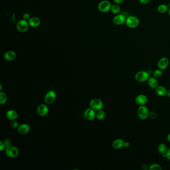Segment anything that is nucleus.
<instances>
[{
  "label": "nucleus",
  "instance_id": "a878e982",
  "mask_svg": "<svg viewBox=\"0 0 170 170\" xmlns=\"http://www.w3.org/2000/svg\"><path fill=\"white\" fill-rule=\"evenodd\" d=\"M153 75L154 77H155L157 79L159 78L163 75V71H162V70L159 69H156L153 71Z\"/></svg>",
  "mask_w": 170,
  "mask_h": 170
},
{
  "label": "nucleus",
  "instance_id": "c85d7f7f",
  "mask_svg": "<svg viewBox=\"0 0 170 170\" xmlns=\"http://www.w3.org/2000/svg\"><path fill=\"white\" fill-rule=\"evenodd\" d=\"M162 156L165 159H167L168 160H170V148L168 149L165 154L162 155Z\"/></svg>",
  "mask_w": 170,
  "mask_h": 170
},
{
  "label": "nucleus",
  "instance_id": "393cba45",
  "mask_svg": "<svg viewBox=\"0 0 170 170\" xmlns=\"http://www.w3.org/2000/svg\"><path fill=\"white\" fill-rule=\"evenodd\" d=\"M7 100V95L4 92H0V104L3 105L6 103Z\"/></svg>",
  "mask_w": 170,
  "mask_h": 170
},
{
  "label": "nucleus",
  "instance_id": "c9c22d12",
  "mask_svg": "<svg viewBox=\"0 0 170 170\" xmlns=\"http://www.w3.org/2000/svg\"><path fill=\"white\" fill-rule=\"evenodd\" d=\"M141 169L143 170H149V167L146 165H143L141 166Z\"/></svg>",
  "mask_w": 170,
  "mask_h": 170
},
{
  "label": "nucleus",
  "instance_id": "7ed1b4c3",
  "mask_svg": "<svg viewBox=\"0 0 170 170\" xmlns=\"http://www.w3.org/2000/svg\"><path fill=\"white\" fill-rule=\"evenodd\" d=\"M90 107L95 111L102 110L104 107L103 102L98 98H93L90 102Z\"/></svg>",
  "mask_w": 170,
  "mask_h": 170
},
{
  "label": "nucleus",
  "instance_id": "4be33fe9",
  "mask_svg": "<svg viewBox=\"0 0 170 170\" xmlns=\"http://www.w3.org/2000/svg\"><path fill=\"white\" fill-rule=\"evenodd\" d=\"M106 117L105 112L102 110L97 111L96 114V118L99 120H103Z\"/></svg>",
  "mask_w": 170,
  "mask_h": 170
},
{
  "label": "nucleus",
  "instance_id": "ddd939ff",
  "mask_svg": "<svg viewBox=\"0 0 170 170\" xmlns=\"http://www.w3.org/2000/svg\"><path fill=\"white\" fill-rule=\"evenodd\" d=\"M37 113L41 116H45L49 113V108L44 104H42L38 107Z\"/></svg>",
  "mask_w": 170,
  "mask_h": 170
},
{
  "label": "nucleus",
  "instance_id": "4c0bfd02",
  "mask_svg": "<svg viewBox=\"0 0 170 170\" xmlns=\"http://www.w3.org/2000/svg\"><path fill=\"white\" fill-rule=\"evenodd\" d=\"M147 71L148 72V73H149V75H151V74H153V71H152V70H151V69H149L148 71Z\"/></svg>",
  "mask_w": 170,
  "mask_h": 170
},
{
  "label": "nucleus",
  "instance_id": "6e6552de",
  "mask_svg": "<svg viewBox=\"0 0 170 170\" xmlns=\"http://www.w3.org/2000/svg\"><path fill=\"white\" fill-rule=\"evenodd\" d=\"M28 21L22 19L19 20L16 24V28L20 32H26L28 28Z\"/></svg>",
  "mask_w": 170,
  "mask_h": 170
},
{
  "label": "nucleus",
  "instance_id": "58836bf2",
  "mask_svg": "<svg viewBox=\"0 0 170 170\" xmlns=\"http://www.w3.org/2000/svg\"><path fill=\"white\" fill-rule=\"evenodd\" d=\"M167 95L168 96V97H170V89H169L167 90Z\"/></svg>",
  "mask_w": 170,
  "mask_h": 170
},
{
  "label": "nucleus",
  "instance_id": "1a4fd4ad",
  "mask_svg": "<svg viewBox=\"0 0 170 170\" xmlns=\"http://www.w3.org/2000/svg\"><path fill=\"white\" fill-rule=\"evenodd\" d=\"M148 101V98L144 94H139L136 97V103L138 105H145L147 103Z\"/></svg>",
  "mask_w": 170,
  "mask_h": 170
},
{
  "label": "nucleus",
  "instance_id": "9d476101",
  "mask_svg": "<svg viewBox=\"0 0 170 170\" xmlns=\"http://www.w3.org/2000/svg\"><path fill=\"white\" fill-rule=\"evenodd\" d=\"M96 113L95 112V110L91 108H90L85 110L84 115L86 119L89 121H91L96 118Z\"/></svg>",
  "mask_w": 170,
  "mask_h": 170
},
{
  "label": "nucleus",
  "instance_id": "cd10ccee",
  "mask_svg": "<svg viewBox=\"0 0 170 170\" xmlns=\"http://www.w3.org/2000/svg\"><path fill=\"white\" fill-rule=\"evenodd\" d=\"M149 117L150 118V119L155 120L157 117V114L155 112H150L149 115Z\"/></svg>",
  "mask_w": 170,
  "mask_h": 170
},
{
  "label": "nucleus",
  "instance_id": "2f4dec72",
  "mask_svg": "<svg viewBox=\"0 0 170 170\" xmlns=\"http://www.w3.org/2000/svg\"><path fill=\"white\" fill-rule=\"evenodd\" d=\"M6 147L5 146L4 142L2 141H0V151H3L4 150L6 149Z\"/></svg>",
  "mask_w": 170,
  "mask_h": 170
},
{
  "label": "nucleus",
  "instance_id": "9b49d317",
  "mask_svg": "<svg viewBox=\"0 0 170 170\" xmlns=\"http://www.w3.org/2000/svg\"><path fill=\"white\" fill-rule=\"evenodd\" d=\"M126 18L124 14H118L114 17L113 21L115 24L120 26L125 23Z\"/></svg>",
  "mask_w": 170,
  "mask_h": 170
},
{
  "label": "nucleus",
  "instance_id": "aec40b11",
  "mask_svg": "<svg viewBox=\"0 0 170 170\" xmlns=\"http://www.w3.org/2000/svg\"><path fill=\"white\" fill-rule=\"evenodd\" d=\"M167 90L163 86H158L156 88V93L158 96H165L167 95Z\"/></svg>",
  "mask_w": 170,
  "mask_h": 170
},
{
  "label": "nucleus",
  "instance_id": "6ab92c4d",
  "mask_svg": "<svg viewBox=\"0 0 170 170\" xmlns=\"http://www.w3.org/2000/svg\"><path fill=\"white\" fill-rule=\"evenodd\" d=\"M18 115L17 112L14 110H10L7 112V118L11 120H15L18 117Z\"/></svg>",
  "mask_w": 170,
  "mask_h": 170
},
{
  "label": "nucleus",
  "instance_id": "7c9ffc66",
  "mask_svg": "<svg viewBox=\"0 0 170 170\" xmlns=\"http://www.w3.org/2000/svg\"><path fill=\"white\" fill-rule=\"evenodd\" d=\"M3 142H4V143L5 145V146H6V147H9V146H11V145H12V141H11V140L10 139H9V138H6V139H5Z\"/></svg>",
  "mask_w": 170,
  "mask_h": 170
},
{
  "label": "nucleus",
  "instance_id": "0eeeda50",
  "mask_svg": "<svg viewBox=\"0 0 170 170\" xmlns=\"http://www.w3.org/2000/svg\"><path fill=\"white\" fill-rule=\"evenodd\" d=\"M56 94L55 93V91L53 90H50L47 92L46 94L45 95V102L47 104H51L55 102L56 99Z\"/></svg>",
  "mask_w": 170,
  "mask_h": 170
},
{
  "label": "nucleus",
  "instance_id": "20e7f679",
  "mask_svg": "<svg viewBox=\"0 0 170 170\" xmlns=\"http://www.w3.org/2000/svg\"><path fill=\"white\" fill-rule=\"evenodd\" d=\"M150 75L147 71H140L136 73L135 79L139 82H144L147 81Z\"/></svg>",
  "mask_w": 170,
  "mask_h": 170
},
{
  "label": "nucleus",
  "instance_id": "5701e85b",
  "mask_svg": "<svg viewBox=\"0 0 170 170\" xmlns=\"http://www.w3.org/2000/svg\"><path fill=\"white\" fill-rule=\"evenodd\" d=\"M157 10L160 14H164L169 11V8L166 5L161 4L158 7Z\"/></svg>",
  "mask_w": 170,
  "mask_h": 170
},
{
  "label": "nucleus",
  "instance_id": "412c9836",
  "mask_svg": "<svg viewBox=\"0 0 170 170\" xmlns=\"http://www.w3.org/2000/svg\"><path fill=\"white\" fill-rule=\"evenodd\" d=\"M157 150H158L159 153L162 155L166 153L168 150V149H167L166 144H165L164 143H160L158 145Z\"/></svg>",
  "mask_w": 170,
  "mask_h": 170
},
{
  "label": "nucleus",
  "instance_id": "2eb2a0df",
  "mask_svg": "<svg viewBox=\"0 0 170 170\" xmlns=\"http://www.w3.org/2000/svg\"><path fill=\"white\" fill-rule=\"evenodd\" d=\"M29 26L34 28H36L40 26L41 24V21L40 18L37 17L30 18V20L28 21Z\"/></svg>",
  "mask_w": 170,
  "mask_h": 170
},
{
  "label": "nucleus",
  "instance_id": "4468645a",
  "mask_svg": "<svg viewBox=\"0 0 170 170\" xmlns=\"http://www.w3.org/2000/svg\"><path fill=\"white\" fill-rule=\"evenodd\" d=\"M30 130V127L27 124H22L19 125L18 131L19 133L20 134H26L28 133Z\"/></svg>",
  "mask_w": 170,
  "mask_h": 170
},
{
  "label": "nucleus",
  "instance_id": "72a5a7b5",
  "mask_svg": "<svg viewBox=\"0 0 170 170\" xmlns=\"http://www.w3.org/2000/svg\"><path fill=\"white\" fill-rule=\"evenodd\" d=\"M151 0H139L140 2L143 4H147L150 2Z\"/></svg>",
  "mask_w": 170,
  "mask_h": 170
},
{
  "label": "nucleus",
  "instance_id": "dca6fc26",
  "mask_svg": "<svg viewBox=\"0 0 170 170\" xmlns=\"http://www.w3.org/2000/svg\"><path fill=\"white\" fill-rule=\"evenodd\" d=\"M147 81L149 86L151 88H156L159 86L158 79L154 76L149 77Z\"/></svg>",
  "mask_w": 170,
  "mask_h": 170
},
{
  "label": "nucleus",
  "instance_id": "b1692460",
  "mask_svg": "<svg viewBox=\"0 0 170 170\" xmlns=\"http://www.w3.org/2000/svg\"><path fill=\"white\" fill-rule=\"evenodd\" d=\"M110 10L111 11L112 13L114 14H118L120 12V7L118 4H117L113 5L111 6Z\"/></svg>",
  "mask_w": 170,
  "mask_h": 170
},
{
  "label": "nucleus",
  "instance_id": "423d86ee",
  "mask_svg": "<svg viewBox=\"0 0 170 170\" xmlns=\"http://www.w3.org/2000/svg\"><path fill=\"white\" fill-rule=\"evenodd\" d=\"M111 5L110 4V3L106 0H104L101 1V2H100L98 6V10L101 12L102 13L107 12L111 10Z\"/></svg>",
  "mask_w": 170,
  "mask_h": 170
},
{
  "label": "nucleus",
  "instance_id": "473e14b6",
  "mask_svg": "<svg viewBox=\"0 0 170 170\" xmlns=\"http://www.w3.org/2000/svg\"><path fill=\"white\" fill-rule=\"evenodd\" d=\"M22 18H23V19L24 20L28 21L30 18V14H28V13H26V14H24L23 15V17Z\"/></svg>",
  "mask_w": 170,
  "mask_h": 170
},
{
  "label": "nucleus",
  "instance_id": "a19ab883",
  "mask_svg": "<svg viewBox=\"0 0 170 170\" xmlns=\"http://www.w3.org/2000/svg\"><path fill=\"white\" fill-rule=\"evenodd\" d=\"M2 86L1 84H0V91H2Z\"/></svg>",
  "mask_w": 170,
  "mask_h": 170
},
{
  "label": "nucleus",
  "instance_id": "f257e3e1",
  "mask_svg": "<svg viewBox=\"0 0 170 170\" xmlns=\"http://www.w3.org/2000/svg\"><path fill=\"white\" fill-rule=\"evenodd\" d=\"M149 110L148 108L145 105L139 106L137 109V115L140 119L144 120L149 117Z\"/></svg>",
  "mask_w": 170,
  "mask_h": 170
},
{
  "label": "nucleus",
  "instance_id": "f8f14e48",
  "mask_svg": "<svg viewBox=\"0 0 170 170\" xmlns=\"http://www.w3.org/2000/svg\"><path fill=\"white\" fill-rule=\"evenodd\" d=\"M169 64V60L167 57H163L158 61L157 66L159 69L164 70L167 68Z\"/></svg>",
  "mask_w": 170,
  "mask_h": 170
},
{
  "label": "nucleus",
  "instance_id": "ea45409f",
  "mask_svg": "<svg viewBox=\"0 0 170 170\" xmlns=\"http://www.w3.org/2000/svg\"><path fill=\"white\" fill-rule=\"evenodd\" d=\"M167 140H168V142L170 143V133L167 136Z\"/></svg>",
  "mask_w": 170,
  "mask_h": 170
},
{
  "label": "nucleus",
  "instance_id": "bb28decb",
  "mask_svg": "<svg viewBox=\"0 0 170 170\" xmlns=\"http://www.w3.org/2000/svg\"><path fill=\"white\" fill-rule=\"evenodd\" d=\"M162 168L159 164H153L149 166V170H161Z\"/></svg>",
  "mask_w": 170,
  "mask_h": 170
},
{
  "label": "nucleus",
  "instance_id": "f3484780",
  "mask_svg": "<svg viewBox=\"0 0 170 170\" xmlns=\"http://www.w3.org/2000/svg\"><path fill=\"white\" fill-rule=\"evenodd\" d=\"M124 142L121 139H117L114 140L112 143V147L115 149H120L124 147Z\"/></svg>",
  "mask_w": 170,
  "mask_h": 170
},
{
  "label": "nucleus",
  "instance_id": "c756f323",
  "mask_svg": "<svg viewBox=\"0 0 170 170\" xmlns=\"http://www.w3.org/2000/svg\"><path fill=\"white\" fill-rule=\"evenodd\" d=\"M11 127L14 128V129H16V128H18L19 125H18V122L14 120H13L11 123Z\"/></svg>",
  "mask_w": 170,
  "mask_h": 170
},
{
  "label": "nucleus",
  "instance_id": "39448f33",
  "mask_svg": "<svg viewBox=\"0 0 170 170\" xmlns=\"http://www.w3.org/2000/svg\"><path fill=\"white\" fill-rule=\"evenodd\" d=\"M5 153L7 156L11 158H16L18 157L19 154V151L18 149L11 145L7 147L5 149Z\"/></svg>",
  "mask_w": 170,
  "mask_h": 170
},
{
  "label": "nucleus",
  "instance_id": "e433bc0d",
  "mask_svg": "<svg viewBox=\"0 0 170 170\" xmlns=\"http://www.w3.org/2000/svg\"><path fill=\"white\" fill-rule=\"evenodd\" d=\"M130 143L129 142L126 141V142H124V147L126 148H128L129 147Z\"/></svg>",
  "mask_w": 170,
  "mask_h": 170
},
{
  "label": "nucleus",
  "instance_id": "f03ea898",
  "mask_svg": "<svg viewBox=\"0 0 170 170\" xmlns=\"http://www.w3.org/2000/svg\"><path fill=\"white\" fill-rule=\"evenodd\" d=\"M125 24L129 28H135L139 24V20L136 16H130L126 18Z\"/></svg>",
  "mask_w": 170,
  "mask_h": 170
},
{
  "label": "nucleus",
  "instance_id": "a211bd4d",
  "mask_svg": "<svg viewBox=\"0 0 170 170\" xmlns=\"http://www.w3.org/2000/svg\"><path fill=\"white\" fill-rule=\"evenodd\" d=\"M4 58L7 61H13L16 58V53L14 51H8L5 53Z\"/></svg>",
  "mask_w": 170,
  "mask_h": 170
},
{
  "label": "nucleus",
  "instance_id": "f704fd0d",
  "mask_svg": "<svg viewBox=\"0 0 170 170\" xmlns=\"http://www.w3.org/2000/svg\"><path fill=\"white\" fill-rule=\"evenodd\" d=\"M114 2L115 3L117 4H121L123 2L124 0H114Z\"/></svg>",
  "mask_w": 170,
  "mask_h": 170
},
{
  "label": "nucleus",
  "instance_id": "79ce46f5",
  "mask_svg": "<svg viewBox=\"0 0 170 170\" xmlns=\"http://www.w3.org/2000/svg\"><path fill=\"white\" fill-rule=\"evenodd\" d=\"M168 13H169V16H170V8L169 9V11H168Z\"/></svg>",
  "mask_w": 170,
  "mask_h": 170
}]
</instances>
